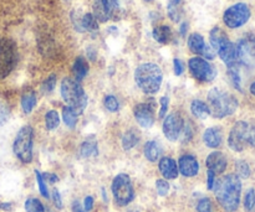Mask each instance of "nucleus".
<instances>
[{
	"label": "nucleus",
	"instance_id": "obj_1",
	"mask_svg": "<svg viewBox=\"0 0 255 212\" xmlns=\"http://www.w3.org/2000/svg\"><path fill=\"white\" fill-rule=\"evenodd\" d=\"M216 198L226 211L233 212L238 209L241 203L242 181L236 174L223 176L214 184Z\"/></svg>",
	"mask_w": 255,
	"mask_h": 212
},
{
	"label": "nucleus",
	"instance_id": "obj_2",
	"mask_svg": "<svg viewBox=\"0 0 255 212\" xmlns=\"http://www.w3.org/2000/svg\"><path fill=\"white\" fill-rule=\"evenodd\" d=\"M134 81L137 86L147 94H154L161 88L163 73L159 66L152 62L139 65L134 71Z\"/></svg>",
	"mask_w": 255,
	"mask_h": 212
},
{
	"label": "nucleus",
	"instance_id": "obj_3",
	"mask_svg": "<svg viewBox=\"0 0 255 212\" xmlns=\"http://www.w3.org/2000/svg\"><path fill=\"white\" fill-rule=\"evenodd\" d=\"M207 107L209 109V114L214 118H224L232 116L238 109V99L233 94L213 88L208 93Z\"/></svg>",
	"mask_w": 255,
	"mask_h": 212
},
{
	"label": "nucleus",
	"instance_id": "obj_4",
	"mask_svg": "<svg viewBox=\"0 0 255 212\" xmlns=\"http://www.w3.org/2000/svg\"><path fill=\"white\" fill-rule=\"evenodd\" d=\"M61 96L65 103L67 104L76 116L81 114L87 106V96L84 88L76 79L64 78L61 82Z\"/></svg>",
	"mask_w": 255,
	"mask_h": 212
},
{
	"label": "nucleus",
	"instance_id": "obj_5",
	"mask_svg": "<svg viewBox=\"0 0 255 212\" xmlns=\"http://www.w3.org/2000/svg\"><path fill=\"white\" fill-rule=\"evenodd\" d=\"M16 62L17 49L15 42L6 37H0V79L9 76Z\"/></svg>",
	"mask_w": 255,
	"mask_h": 212
},
{
	"label": "nucleus",
	"instance_id": "obj_6",
	"mask_svg": "<svg viewBox=\"0 0 255 212\" xmlns=\"http://www.w3.org/2000/svg\"><path fill=\"white\" fill-rule=\"evenodd\" d=\"M32 138L34 131L30 126H25L17 132L14 141V153L20 161L30 163L32 159Z\"/></svg>",
	"mask_w": 255,
	"mask_h": 212
},
{
	"label": "nucleus",
	"instance_id": "obj_7",
	"mask_svg": "<svg viewBox=\"0 0 255 212\" xmlns=\"http://www.w3.org/2000/svg\"><path fill=\"white\" fill-rule=\"evenodd\" d=\"M112 194L117 205L126 206L133 200L134 191L131 179L126 174H120L114 179L112 183Z\"/></svg>",
	"mask_w": 255,
	"mask_h": 212
},
{
	"label": "nucleus",
	"instance_id": "obj_8",
	"mask_svg": "<svg viewBox=\"0 0 255 212\" xmlns=\"http://www.w3.org/2000/svg\"><path fill=\"white\" fill-rule=\"evenodd\" d=\"M251 16V7L246 2H237L224 11L223 21L231 29H238L246 25Z\"/></svg>",
	"mask_w": 255,
	"mask_h": 212
},
{
	"label": "nucleus",
	"instance_id": "obj_9",
	"mask_svg": "<svg viewBox=\"0 0 255 212\" xmlns=\"http://www.w3.org/2000/svg\"><path fill=\"white\" fill-rule=\"evenodd\" d=\"M188 67L194 78L201 82H212L217 77L216 67L202 57H193L189 60Z\"/></svg>",
	"mask_w": 255,
	"mask_h": 212
},
{
	"label": "nucleus",
	"instance_id": "obj_10",
	"mask_svg": "<svg viewBox=\"0 0 255 212\" xmlns=\"http://www.w3.org/2000/svg\"><path fill=\"white\" fill-rule=\"evenodd\" d=\"M249 129H251V126L247 122L241 121L234 124L228 137V145L232 150L238 151V153L244 150L248 144Z\"/></svg>",
	"mask_w": 255,
	"mask_h": 212
},
{
	"label": "nucleus",
	"instance_id": "obj_11",
	"mask_svg": "<svg viewBox=\"0 0 255 212\" xmlns=\"http://www.w3.org/2000/svg\"><path fill=\"white\" fill-rule=\"evenodd\" d=\"M119 9V0H95L94 1V16L96 20L105 22L112 19Z\"/></svg>",
	"mask_w": 255,
	"mask_h": 212
},
{
	"label": "nucleus",
	"instance_id": "obj_12",
	"mask_svg": "<svg viewBox=\"0 0 255 212\" xmlns=\"http://www.w3.org/2000/svg\"><path fill=\"white\" fill-rule=\"evenodd\" d=\"M184 127L183 118L179 113H171L163 122V133L171 141H177Z\"/></svg>",
	"mask_w": 255,
	"mask_h": 212
},
{
	"label": "nucleus",
	"instance_id": "obj_13",
	"mask_svg": "<svg viewBox=\"0 0 255 212\" xmlns=\"http://www.w3.org/2000/svg\"><path fill=\"white\" fill-rule=\"evenodd\" d=\"M188 47L193 54L201 55V56L206 57L207 60H213L216 57V54L212 50L211 46L206 44L203 36L201 34H191L188 37Z\"/></svg>",
	"mask_w": 255,
	"mask_h": 212
},
{
	"label": "nucleus",
	"instance_id": "obj_14",
	"mask_svg": "<svg viewBox=\"0 0 255 212\" xmlns=\"http://www.w3.org/2000/svg\"><path fill=\"white\" fill-rule=\"evenodd\" d=\"M134 118L143 128H151L154 123L153 106L151 103H139L134 107Z\"/></svg>",
	"mask_w": 255,
	"mask_h": 212
},
{
	"label": "nucleus",
	"instance_id": "obj_15",
	"mask_svg": "<svg viewBox=\"0 0 255 212\" xmlns=\"http://www.w3.org/2000/svg\"><path fill=\"white\" fill-rule=\"evenodd\" d=\"M217 52H218L219 57L223 60V62L228 67L239 65L238 56H237V47L229 39L227 40V41H224L223 44L217 49Z\"/></svg>",
	"mask_w": 255,
	"mask_h": 212
},
{
	"label": "nucleus",
	"instance_id": "obj_16",
	"mask_svg": "<svg viewBox=\"0 0 255 212\" xmlns=\"http://www.w3.org/2000/svg\"><path fill=\"white\" fill-rule=\"evenodd\" d=\"M227 158L223 153L221 151H213L208 155L206 160V165L208 168L209 171L217 174L224 173V170L227 169Z\"/></svg>",
	"mask_w": 255,
	"mask_h": 212
},
{
	"label": "nucleus",
	"instance_id": "obj_17",
	"mask_svg": "<svg viewBox=\"0 0 255 212\" xmlns=\"http://www.w3.org/2000/svg\"><path fill=\"white\" fill-rule=\"evenodd\" d=\"M178 170L187 178L196 176L199 171V164L193 155H183L179 158Z\"/></svg>",
	"mask_w": 255,
	"mask_h": 212
},
{
	"label": "nucleus",
	"instance_id": "obj_18",
	"mask_svg": "<svg viewBox=\"0 0 255 212\" xmlns=\"http://www.w3.org/2000/svg\"><path fill=\"white\" fill-rule=\"evenodd\" d=\"M74 25L77 31L80 32H95L99 30V24H97L96 17L94 16V14H90V12L85 14L82 17H77V21H74Z\"/></svg>",
	"mask_w": 255,
	"mask_h": 212
},
{
	"label": "nucleus",
	"instance_id": "obj_19",
	"mask_svg": "<svg viewBox=\"0 0 255 212\" xmlns=\"http://www.w3.org/2000/svg\"><path fill=\"white\" fill-rule=\"evenodd\" d=\"M158 168L163 178L167 180H173L178 176V168H177V164L173 159L162 158L159 160Z\"/></svg>",
	"mask_w": 255,
	"mask_h": 212
},
{
	"label": "nucleus",
	"instance_id": "obj_20",
	"mask_svg": "<svg viewBox=\"0 0 255 212\" xmlns=\"http://www.w3.org/2000/svg\"><path fill=\"white\" fill-rule=\"evenodd\" d=\"M203 141L207 146L209 148H218L223 141V132L218 127L208 128L203 134Z\"/></svg>",
	"mask_w": 255,
	"mask_h": 212
},
{
	"label": "nucleus",
	"instance_id": "obj_21",
	"mask_svg": "<svg viewBox=\"0 0 255 212\" xmlns=\"http://www.w3.org/2000/svg\"><path fill=\"white\" fill-rule=\"evenodd\" d=\"M167 11L172 21H181L183 16V0H168L167 1Z\"/></svg>",
	"mask_w": 255,
	"mask_h": 212
},
{
	"label": "nucleus",
	"instance_id": "obj_22",
	"mask_svg": "<svg viewBox=\"0 0 255 212\" xmlns=\"http://www.w3.org/2000/svg\"><path fill=\"white\" fill-rule=\"evenodd\" d=\"M87 72H89V64H87V61L84 57L79 56L75 60V64L72 66V73H74L75 79L77 82L82 81L86 77Z\"/></svg>",
	"mask_w": 255,
	"mask_h": 212
},
{
	"label": "nucleus",
	"instance_id": "obj_23",
	"mask_svg": "<svg viewBox=\"0 0 255 212\" xmlns=\"http://www.w3.org/2000/svg\"><path fill=\"white\" fill-rule=\"evenodd\" d=\"M152 35H153V39L159 44H168L172 40V30L171 27L166 26V25L154 27Z\"/></svg>",
	"mask_w": 255,
	"mask_h": 212
},
{
	"label": "nucleus",
	"instance_id": "obj_24",
	"mask_svg": "<svg viewBox=\"0 0 255 212\" xmlns=\"http://www.w3.org/2000/svg\"><path fill=\"white\" fill-rule=\"evenodd\" d=\"M209 39H211L212 47H213V49L217 51V49H218V47L221 46L224 41H227V40H228V36H227V34L221 29V27L216 26L211 30Z\"/></svg>",
	"mask_w": 255,
	"mask_h": 212
},
{
	"label": "nucleus",
	"instance_id": "obj_25",
	"mask_svg": "<svg viewBox=\"0 0 255 212\" xmlns=\"http://www.w3.org/2000/svg\"><path fill=\"white\" fill-rule=\"evenodd\" d=\"M191 111H192V114L198 119H206L207 116L209 114V109L208 107H207V103H204V102L202 101H198V99L192 102Z\"/></svg>",
	"mask_w": 255,
	"mask_h": 212
},
{
	"label": "nucleus",
	"instance_id": "obj_26",
	"mask_svg": "<svg viewBox=\"0 0 255 212\" xmlns=\"http://www.w3.org/2000/svg\"><path fill=\"white\" fill-rule=\"evenodd\" d=\"M36 106V96L32 91H27L21 97V107L25 113H30Z\"/></svg>",
	"mask_w": 255,
	"mask_h": 212
},
{
	"label": "nucleus",
	"instance_id": "obj_27",
	"mask_svg": "<svg viewBox=\"0 0 255 212\" xmlns=\"http://www.w3.org/2000/svg\"><path fill=\"white\" fill-rule=\"evenodd\" d=\"M159 154H161V150H159L158 144L153 141H147L146 145H144V156L149 161H157V159L159 158Z\"/></svg>",
	"mask_w": 255,
	"mask_h": 212
},
{
	"label": "nucleus",
	"instance_id": "obj_28",
	"mask_svg": "<svg viewBox=\"0 0 255 212\" xmlns=\"http://www.w3.org/2000/svg\"><path fill=\"white\" fill-rule=\"evenodd\" d=\"M138 143V136L134 131H128L122 137V146L125 150H129Z\"/></svg>",
	"mask_w": 255,
	"mask_h": 212
},
{
	"label": "nucleus",
	"instance_id": "obj_29",
	"mask_svg": "<svg viewBox=\"0 0 255 212\" xmlns=\"http://www.w3.org/2000/svg\"><path fill=\"white\" fill-rule=\"evenodd\" d=\"M81 156L84 158H90V156H96L99 150H97V144L95 141H86L81 145Z\"/></svg>",
	"mask_w": 255,
	"mask_h": 212
},
{
	"label": "nucleus",
	"instance_id": "obj_30",
	"mask_svg": "<svg viewBox=\"0 0 255 212\" xmlns=\"http://www.w3.org/2000/svg\"><path fill=\"white\" fill-rule=\"evenodd\" d=\"M239 65H236V66H231L228 67V76L231 78L232 84L238 89L239 92H242V79H241V74H239Z\"/></svg>",
	"mask_w": 255,
	"mask_h": 212
},
{
	"label": "nucleus",
	"instance_id": "obj_31",
	"mask_svg": "<svg viewBox=\"0 0 255 212\" xmlns=\"http://www.w3.org/2000/svg\"><path fill=\"white\" fill-rule=\"evenodd\" d=\"M60 124V117L56 111H50L47 112L45 116V126H46L47 131H54L57 128Z\"/></svg>",
	"mask_w": 255,
	"mask_h": 212
},
{
	"label": "nucleus",
	"instance_id": "obj_32",
	"mask_svg": "<svg viewBox=\"0 0 255 212\" xmlns=\"http://www.w3.org/2000/svg\"><path fill=\"white\" fill-rule=\"evenodd\" d=\"M236 170L237 176L239 179H248L251 176V168H249L248 163L244 160H238L236 163Z\"/></svg>",
	"mask_w": 255,
	"mask_h": 212
},
{
	"label": "nucleus",
	"instance_id": "obj_33",
	"mask_svg": "<svg viewBox=\"0 0 255 212\" xmlns=\"http://www.w3.org/2000/svg\"><path fill=\"white\" fill-rule=\"evenodd\" d=\"M62 118H64L65 124L70 128H74L77 123V116L75 114V112H72L69 107H65L64 111H62Z\"/></svg>",
	"mask_w": 255,
	"mask_h": 212
},
{
	"label": "nucleus",
	"instance_id": "obj_34",
	"mask_svg": "<svg viewBox=\"0 0 255 212\" xmlns=\"http://www.w3.org/2000/svg\"><path fill=\"white\" fill-rule=\"evenodd\" d=\"M25 210H26V212H45L44 205L37 199H29V200H26Z\"/></svg>",
	"mask_w": 255,
	"mask_h": 212
},
{
	"label": "nucleus",
	"instance_id": "obj_35",
	"mask_svg": "<svg viewBox=\"0 0 255 212\" xmlns=\"http://www.w3.org/2000/svg\"><path fill=\"white\" fill-rule=\"evenodd\" d=\"M255 206V190L254 189H249L248 193L246 194L244 198V208L247 212H251Z\"/></svg>",
	"mask_w": 255,
	"mask_h": 212
},
{
	"label": "nucleus",
	"instance_id": "obj_36",
	"mask_svg": "<svg viewBox=\"0 0 255 212\" xmlns=\"http://www.w3.org/2000/svg\"><path fill=\"white\" fill-rule=\"evenodd\" d=\"M35 175H36V180H37V185H39L40 193L44 198H49V191H47V186L46 183H45L44 178H42V174H40L39 171L35 170Z\"/></svg>",
	"mask_w": 255,
	"mask_h": 212
},
{
	"label": "nucleus",
	"instance_id": "obj_37",
	"mask_svg": "<svg viewBox=\"0 0 255 212\" xmlns=\"http://www.w3.org/2000/svg\"><path fill=\"white\" fill-rule=\"evenodd\" d=\"M105 107H106V109H109L110 112L119 111L120 104H119V101L116 99V97L107 96L106 98H105Z\"/></svg>",
	"mask_w": 255,
	"mask_h": 212
},
{
	"label": "nucleus",
	"instance_id": "obj_38",
	"mask_svg": "<svg viewBox=\"0 0 255 212\" xmlns=\"http://www.w3.org/2000/svg\"><path fill=\"white\" fill-rule=\"evenodd\" d=\"M55 84H56V76H55V74H51L50 77H47L46 81L42 84V91H44L45 93H50V92H52V89L55 88Z\"/></svg>",
	"mask_w": 255,
	"mask_h": 212
},
{
	"label": "nucleus",
	"instance_id": "obj_39",
	"mask_svg": "<svg viewBox=\"0 0 255 212\" xmlns=\"http://www.w3.org/2000/svg\"><path fill=\"white\" fill-rule=\"evenodd\" d=\"M10 116V109L9 107L6 106L5 103L0 102V126H4L5 123L7 122Z\"/></svg>",
	"mask_w": 255,
	"mask_h": 212
},
{
	"label": "nucleus",
	"instance_id": "obj_40",
	"mask_svg": "<svg viewBox=\"0 0 255 212\" xmlns=\"http://www.w3.org/2000/svg\"><path fill=\"white\" fill-rule=\"evenodd\" d=\"M156 188H157V193H158L159 195L166 196L169 191V184L167 183L166 180H163V179H159V180H157L156 183Z\"/></svg>",
	"mask_w": 255,
	"mask_h": 212
},
{
	"label": "nucleus",
	"instance_id": "obj_41",
	"mask_svg": "<svg viewBox=\"0 0 255 212\" xmlns=\"http://www.w3.org/2000/svg\"><path fill=\"white\" fill-rule=\"evenodd\" d=\"M198 212H212V203L209 199H202L197 205Z\"/></svg>",
	"mask_w": 255,
	"mask_h": 212
},
{
	"label": "nucleus",
	"instance_id": "obj_42",
	"mask_svg": "<svg viewBox=\"0 0 255 212\" xmlns=\"http://www.w3.org/2000/svg\"><path fill=\"white\" fill-rule=\"evenodd\" d=\"M169 99L168 97H162L161 98V111H159V118H164L167 113V109H168Z\"/></svg>",
	"mask_w": 255,
	"mask_h": 212
},
{
	"label": "nucleus",
	"instance_id": "obj_43",
	"mask_svg": "<svg viewBox=\"0 0 255 212\" xmlns=\"http://www.w3.org/2000/svg\"><path fill=\"white\" fill-rule=\"evenodd\" d=\"M173 67H174V73H176V76H181V74L183 73L184 65L181 60L174 59L173 60Z\"/></svg>",
	"mask_w": 255,
	"mask_h": 212
},
{
	"label": "nucleus",
	"instance_id": "obj_44",
	"mask_svg": "<svg viewBox=\"0 0 255 212\" xmlns=\"http://www.w3.org/2000/svg\"><path fill=\"white\" fill-rule=\"evenodd\" d=\"M52 200H54L55 206H56L57 209H61L62 208L61 198H60V194H59V191L56 190V189H54V190H52Z\"/></svg>",
	"mask_w": 255,
	"mask_h": 212
},
{
	"label": "nucleus",
	"instance_id": "obj_45",
	"mask_svg": "<svg viewBox=\"0 0 255 212\" xmlns=\"http://www.w3.org/2000/svg\"><path fill=\"white\" fill-rule=\"evenodd\" d=\"M92 208H94V199L91 198V196H87L86 199H85V203H84V210L86 212L91 211Z\"/></svg>",
	"mask_w": 255,
	"mask_h": 212
},
{
	"label": "nucleus",
	"instance_id": "obj_46",
	"mask_svg": "<svg viewBox=\"0 0 255 212\" xmlns=\"http://www.w3.org/2000/svg\"><path fill=\"white\" fill-rule=\"evenodd\" d=\"M182 132H183L184 141H191V138H192V128H191V126H189V124H188V126H186V128H184V127H183Z\"/></svg>",
	"mask_w": 255,
	"mask_h": 212
},
{
	"label": "nucleus",
	"instance_id": "obj_47",
	"mask_svg": "<svg viewBox=\"0 0 255 212\" xmlns=\"http://www.w3.org/2000/svg\"><path fill=\"white\" fill-rule=\"evenodd\" d=\"M248 144H251L252 146H255V127H251V129H249Z\"/></svg>",
	"mask_w": 255,
	"mask_h": 212
},
{
	"label": "nucleus",
	"instance_id": "obj_48",
	"mask_svg": "<svg viewBox=\"0 0 255 212\" xmlns=\"http://www.w3.org/2000/svg\"><path fill=\"white\" fill-rule=\"evenodd\" d=\"M42 178H44L45 181H49V183H51V184L56 183V181L59 180V178H57L55 174H44V175H42Z\"/></svg>",
	"mask_w": 255,
	"mask_h": 212
},
{
	"label": "nucleus",
	"instance_id": "obj_49",
	"mask_svg": "<svg viewBox=\"0 0 255 212\" xmlns=\"http://www.w3.org/2000/svg\"><path fill=\"white\" fill-rule=\"evenodd\" d=\"M214 179H216V174L212 173V171L208 170V189L209 190H213L214 188Z\"/></svg>",
	"mask_w": 255,
	"mask_h": 212
},
{
	"label": "nucleus",
	"instance_id": "obj_50",
	"mask_svg": "<svg viewBox=\"0 0 255 212\" xmlns=\"http://www.w3.org/2000/svg\"><path fill=\"white\" fill-rule=\"evenodd\" d=\"M72 211H74V212H86L84 210V209L81 208V205H80L77 201H75L74 205H72Z\"/></svg>",
	"mask_w": 255,
	"mask_h": 212
},
{
	"label": "nucleus",
	"instance_id": "obj_51",
	"mask_svg": "<svg viewBox=\"0 0 255 212\" xmlns=\"http://www.w3.org/2000/svg\"><path fill=\"white\" fill-rule=\"evenodd\" d=\"M187 29H188V25H187V22H183V24H182V26H181L182 36H184V35H186V30Z\"/></svg>",
	"mask_w": 255,
	"mask_h": 212
},
{
	"label": "nucleus",
	"instance_id": "obj_52",
	"mask_svg": "<svg viewBox=\"0 0 255 212\" xmlns=\"http://www.w3.org/2000/svg\"><path fill=\"white\" fill-rule=\"evenodd\" d=\"M0 209H2V210H10L11 209V204H1Z\"/></svg>",
	"mask_w": 255,
	"mask_h": 212
},
{
	"label": "nucleus",
	"instance_id": "obj_53",
	"mask_svg": "<svg viewBox=\"0 0 255 212\" xmlns=\"http://www.w3.org/2000/svg\"><path fill=\"white\" fill-rule=\"evenodd\" d=\"M251 93L253 94V96H255V81L252 83V86H251Z\"/></svg>",
	"mask_w": 255,
	"mask_h": 212
},
{
	"label": "nucleus",
	"instance_id": "obj_54",
	"mask_svg": "<svg viewBox=\"0 0 255 212\" xmlns=\"http://www.w3.org/2000/svg\"><path fill=\"white\" fill-rule=\"evenodd\" d=\"M102 196H104V201H105V203H106V201H107V198H106V193H105L104 189H102Z\"/></svg>",
	"mask_w": 255,
	"mask_h": 212
},
{
	"label": "nucleus",
	"instance_id": "obj_55",
	"mask_svg": "<svg viewBox=\"0 0 255 212\" xmlns=\"http://www.w3.org/2000/svg\"><path fill=\"white\" fill-rule=\"evenodd\" d=\"M146 1H152V0H146Z\"/></svg>",
	"mask_w": 255,
	"mask_h": 212
}]
</instances>
